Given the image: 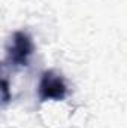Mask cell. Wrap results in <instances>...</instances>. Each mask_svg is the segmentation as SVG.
I'll use <instances>...</instances> for the list:
<instances>
[{
    "mask_svg": "<svg viewBox=\"0 0 127 128\" xmlns=\"http://www.w3.org/2000/svg\"><path fill=\"white\" fill-rule=\"evenodd\" d=\"M67 94V86L64 84L63 78L55 74L54 72H45L40 84H39V97L42 101L48 100H63Z\"/></svg>",
    "mask_w": 127,
    "mask_h": 128,
    "instance_id": "cell-1",
    "label": "cell"
},
{
    "mask_svg": "<svg viewBox=\"0 0 127 128\" xmlns=\"http://www.w3.org/2000/svg\"><path fill=\"white\" fill-rule=\"evenodd\" d=\"M33 54V42L32 39L23 32H17L12 37L11 49H9V60L14 66H27L29 58Z\"/></svg>",
    "mask_w": 127,
    "mask_h": 128,
    "instance_id": "cell-2",
    "label": "cell"
},
{
    "mask_svg": "<svg viewBox=\"0 0 127 128\" xmlns=\"http://www.w3.org/2000/svg\"><path fill=\"white\" fill-rule=\"evenodd\" d=\"M9 101V85H8V80L3 79V103H8Z\"/></svg>",
    "mask_w": 127,
    "mask_h": 128,
    "instance_id": "cell-3",
    "label": "cell"
}]
</instances>
